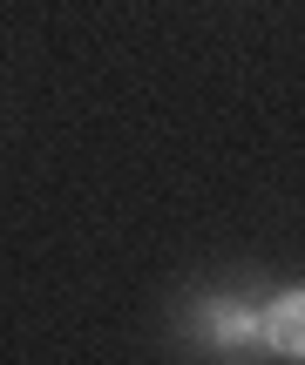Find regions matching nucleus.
I'll list each match as a JSON object with an SVG mask.
<instances>
[{"label": "nucleus", "instance_id": "obj_1", "mask_svg": "<svg viewBox=\"0 0 305 365\" xmlns=\"http://www.w3.org/2000/svg\"><path fill=\"white\" fill-rule=\"evenodd\" d=\"M265 345L279 359H305V291H285L265 304Z\"/></svg>", "mask_w": 305, "mask_h": 365}]
</instances>
